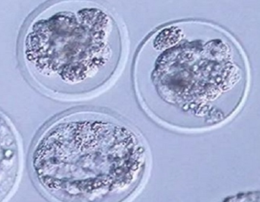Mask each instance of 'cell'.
<instances>
[{"label": "cell", "mask_w": 260, "mask_h": 202, "mask_svg": "<svg viewBox=\"0 0 260 202\" xmlns=\"http://www.w3.org/2000/svg\"><path fill=\"white\" fill-rule=\"evenodd\" d=\"M141 105L160 125L178 131L221 123L241 104L247 69L236 44L209 23L180 20L153 30L133 65Z\"/></svg>", "instance_id": "6da1fadb"}, {"label": "cell", "mask_w": 260, "mask_h": 202, "mask_svg": "<svg viewBox=\"0 0 260 202\" xmlns=\"http://www.w3.org/2000/svg\"><path fill=\"white\" fill-rule=\"evenodd\" d=\"M29 161L34 183L51 201L128 202L146 178L149 155L120 118L79 110L41 130Z\"/></svg>", "instance_id": "7a4b0ae2"}, {"label": "cell", "mask_w": 260, "mask_h": 202, "mask_svg": "<svg viewBox=\"0 0 260 202\" xmlns=\"http://www.w3.org/2000/svg\"><path fill=\"white\" fill-rule=\"evenodd\" d=\"M117 17L92 2L51 3L24 28L21 59L32 85L60 100L85 98L114 80L125 56Z\"/></svg>", "instance_id": "3957f363"}, {"label": "cell", "mask_w": 260, "mask_h": 202, "mask_svg": "<svg viewBox=\"0 0 260 202\" xmlns=\"http://www.w3.org/2000/svg\"><path fill=\"white\" fill-rule=\"evenodd\" d=\"M22 171V148L18 131L0 111V202H7L18 187Z\"/></svg>", "instance_id": "277c9868"}, {"label": "cell", "mask_w": 260, "mask_h": 202, "mask_svg": "<svg viewBox=\"0 0 260 202\" xmlns=\"http://www.w3.org/2000/svg\"><path fill=\"white\" fill-rule=\"evenodd\" d=\"M222 202H260V192L239 194Z\"/></svg>", "instance_id": "5b68a950"}]
</instances>
